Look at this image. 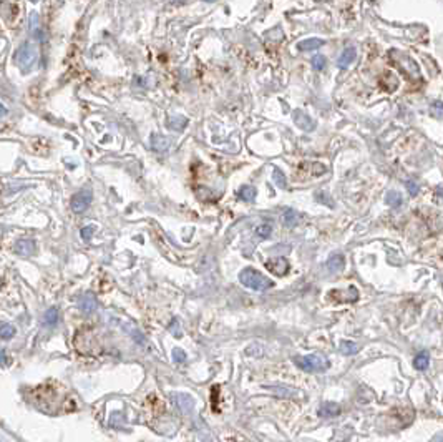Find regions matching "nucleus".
I'll use <instances>...</instances> for the list:
<instances>
[{
  "mask_svg": "<svg viewBox=\"0 0 443 442\" xmlns=\"http://www.w3.org/2000/svg\"><path fill=\"white\" fill-rule=\"evenodd\" d=\"M239 281H241L246 288L254 289V291H266L269 288H272V281L269 278H266L264 274H260L259 271L252 268H246L239 273Z\"/></svg>",
  "mask_w": 443,
  "mask_h": 442,
  "instance_id": "nucleus-1",
  "label": "nucleus"
},
{
  "mask_svg": "<svg viewBox=\"0 0 443 442\" xmlns=\"http://www.w3.org/2000/svg\"><path fill=\"white\" fill-rule=\"evenodd\" d=\"M294 362L297 367H300L306 372H322L327 369V361L319 354H309V356H297L294 357Z\"/></svg>",
  "mask_w": 443,
  "mask_h": 442,
  "instance_id": "nucleus-2",
  "label": "nucleus"
},
{
  "mask_svg": "<svg viewBox=\"0 0 443 442\" xmlns=\"http://www.w3.org/2000/svg\"><path fill=\"white\" fill-rule=\"evenodd\" d=\"M390 57H392L394 65L397 67L398 70H402L405 75H408L410 79H418L420 77L418 67H416V64L410 59L408 55L400 54V52H392V55Z\"/></svg>",
  "mask_w": 443,
  "mask_h": 442,
  "instance_id": "nucleus-3",
  "label": "nucleus"
},
{
  "mask_svg": "<svg viewBox=\"0 0 443 442\" xmlns=\"http://www.w3.org/2000/svg\"><path fill=\"white\" fill-rule=\"evenodd\" d=\"M92 200H93L92 191L90 190H83V191L76 193L74 198H72L70 206L75 213H83L85 210H88V206L92 205Z\"/></svg>",
  "mask_w": 443,
  "mask_h": 442,
  "instance_id": "nucleus-4",
  "label": "nucleus"
},
{
  "mask_svg": "<svg viewBox=\"0 0 443 442\" xmlns=\"http://www.w3.org/2000/svg\"><path fill=\"white\" fill-rule=\"evenodd\" d=\"M329 298L337 301V303H354V301L358 299V291L357 288H354V286H348V288L346 291L342 289H334L329 293Z\"/></svg>",
  "mask_w": 443,
  "mask_h": 442,
  "instance_id": "nucleus-5",
  "label": "nucleus"
},
{
  "mask_svg": "<svg viewBox=\"0 0 443 442\" xmlns=\"http://www.w3.org/2000/svg\"><path fill=\"white\" fill-rule=\"evenodd\" d=\"M14 251L17 253L18 256H24V258L32 256V254L35 253V241H32V240H20V241H17V244H15Z\"/></svg>",
  "mask_w": 443,
  "mask_h": 442,
  "instance_id": "nucleus-6",
  "label": "nucleus"
},
{
  "mask_svg": "<svg viewBox=\"0 0 443 442\" xmlns=\"http://www.w3.org/2000/svg\"><path fill=\"white\" fill-rule=\"evenodd\" d=\"M294 122L297 123V127L306 130V132H310V130L316 128V122L312 120V118L309 115H306L302 110H297L294 113Z\"/></svg>",
  "mask_w": 443,
  "mask_h": 442,
  "instance_id": "nucleus-7",
  "label": "nucleus"
},
{
  "mask_svg": "<svg viewBox=\"0 0 443 442\" xmlns=\"http://www.w3.org/2000/svg\"><path fill=\"white\" fill-rule=\"evenodd\" d=\"M356 57H357V52H356L354 47H350V49H346L342 52V55L338 57L337 67H338V69H347V67H350L352 62L356 60Z\"/></svg>",
  "mask_w": 443,
  "mask_h": 442,
  "instance_id": "nucleus-8",
  "label": "nucleus"
},
{
  "mask_svg": "<svg viewBox=\"0 0 443 442\" xmlns=\"http://www.w3.org/2000/svg\"><path fill=\"white\" fill-rule=\"evenodd\" d=\"M78 306H80V309L85 314L93 313V311L96 309V299H95V296L90 294V293L85 294V296H82L80 301H78Z\"/></svg>",
  "mask_w": 443,
  "mask_h": 442,
  "instance_id": "nucleus-9",
  "label": "nucleus"
},
{
  "mask_svg": "<svg viewBox=\"0 0 443 442\" xmlns=\"http://www.w3.org/2000/svg\"><path fill=\"white\" fill-rule=\"evenodd\" d=\"M268 268L270 269V271H274L278 276H284L289 269V263L286 258H278V259H274V261H269Z\"/></svg>",
  "mask_w": 443,
  "mask_h": 442,
  "instance_id": "nucleus-10",
  "label": "nucleus"
},
{
  "mask_svg": "<svg viewBox=\"0 0 443 442\" xmlns=\"http://www.w3.org/2000/svg\"><path fill=\"white\" fill-rule=\"evenodd\" d=\"M320 47H322L320 39H306L297 44V49H299L300 52H312V50L320 49Z\"/></svg>",
  "mask_w": 443,
  "mask_h": 442,
  "instance_id": "nucleus-11",
  "label": "nucleus"
},
{
  "mask_svg": "<svg viewBox=\"0 0 443 442\" xmlns=\"http://www.w3.org/2000/svg\"><path fill=\"white\" fill-rule=\"evenodd\" d=\"M319 412H320L322 417H336V415L340 412V405L336 404V402H326L319 409Z\"/></svg>",
  "mask_w": 443,
  "mask_h": 442,
  "instance_id": "nucleus-12",
  "label": "nucleus"
},
{
  "mask_svg": "<svg viewBox=\"0 0 443 442\" xmlns=\"http://www.w3.org/2000/svg\"><path fill=\"white\" fill-rule=\"evenodd\" d=\"M344 266H346V259H344L342 254H334V256L329 258V261H327V268H329L330 271H342Z\"/></svg>",
  "mask_w": 443,
  "mask_h": 442,
  "instance_id": "nucleus-13",
  "label": "nucleus"
},
{
  "mask_svg": "<svg viewBox=\"0 0 443 442\" xmlns=\"http://www.w3.org/2000/svg\"><path fill=\"white\" fill-rule=\"evenodd\" d=\"M174 399H176V401H180L178 405L181 407V410H183V412H191V410H192L194 401H192L190 396H186V394H176Z\"/></svg>",
  "mask_w": 443,
  "mask_h": 442,
  "instance_id": "nucleus-14",
  "label": "nucleus"
},
{
  "mask_svg": "<svg viewBox=\"0 0 443 442\" xmlns=\"http://www.w3.org/2000/svg\"><path fill=\"white\" fill-rule=\"evenodd\" d=\"M170 142L164 137H158V135H153L151 138V147H153L154 152H166L168 150Z\"/></svg>",
  "mask_w": 443,
  "mask_h": 442,
  "instance_id": "nucleus-15",
  "label": "nucleus"
},
{
  "mask_svg": "<svg viewBox=\"0 0 443 442\" xmlns=\"http://www.w3.org/2000/svg\"><path fill=\"white\" fill-rule=\"evenodd\" d=\"M302 170L309 171L310 176H319L327 171V168L322 163H302Z\"/></svg>",
  "mask_w": 443,
  "mask_h": 442,
  "instance_id": "nucleus-16",
  "label": "nucleus"
},
{
  "mask_svg": "<svg viewBox=\"0 0 443 442\" xmlns=\"http://www.w3.org/2000/svg\"><path fill=\"white\" fill-rule=\"evenodd\" d=\"M428 362H430L428 354H426V352H420V354H416L415 357L414 366L418 369V371H425V369L428 367Z\"/></svg>",
  "mask_w": 443,
  "mask_h": 442,
  "instance_id": "nucleus-17",
  "label": "nucleus"
},
{
  "mask_svg": "<svg viewBox=\"0 0 443 442\" xmlns=\"http://www.w3.org/2000/svg\"><path fill=\"white\" fill-rule=\"evenodd\" d=\"M45 324H48V326H56L58 324V321H60V314H58V309H55V308H52V309H48L45 313Z\"/></svg>",
  "mask_w": 443,
  "mask_h": 442,
  "instance_id": "nucleus-18",
  "label": "nucleus"
},
{
  "mask_svg": "<svg viewBox=\"0 0 443 442\" xmlns=\"http://www.w3.org/2000/svg\"><path fill=\"white\" fill-rule=\"evenodd\" d=\"M239 198L244 201H252L256 198V188H254V186H242V188L239 190Z\"/></svg>",
  "mask_w": 443,
  "mask_h": 442,
  "instance_id": "nucleus-19",
  "label": "nucleus"
},
{
  "mask_svg": "<svg viewBox=\"0 0 443 442\" xmlns=\"http://www.w3.org/2000/svg\"><path fill=\"white\" fill-rule=\"evenodd\" d=\"M358 351V347L356 342H350V341H342L340 342V352L346 356H350V354H356V352Z\"/></svg>",
  "mask_w": 443,
  "mask_h": 442,
  "instance_id": "nucleus-20",
  "label": "nucleus"
},
{
  "mask_svg": "<svg viewBox=\"0 0 443 442\" xmlns=\"http://www.w3.org/2000/svg\"><path fill=\"white\" fill-rule=\"evenodd\" d=\"M284 225L289 226V228H292V226L297 225V213L294 210H288L284 213Z\"/></svg>",
  "mask_w": 443,
  "mask_h": 442,
  "instance_id": "nucleus-21",
  "label": "nucleus"
},
{
  "mask_svg": "<svg viewBox=\"0 0 443 442\" xmlns=\"http://www.w3.org/2000/svg\"><path fill=\"white\" fill-rule=\"evenodd\" d=\"M387 203L390 206L397 208L402 205V196H400V193H397V191H390V193L387 195Z\"/></svg>",
  "mask_w": 443,
  "mask_h": 442,
  "instance_id": "nucleus-22",
  "label": "nucleus"
},
{
  "mask_svg": "<svg viewBox=\"0 0 443 442\" xmlns=\"http://www.w3.org/2000/svg\"><path fill=\"white\" fill-rule=\"evenodd\" d=\"M15 334V327L10 326V324H2L0 326V337H4V339H10V337H14Z\"/></svg>",
  "mask_w": 443,
  "mask_h": 442,
  "instance_id": "nucleus-23",
  "label": "nucleus"
},
{
  "mask_svg": "<svg viewBox=\"0 0 443 442\" xmlns=\"http://www.w3.org/2000/svg\"><path fill=\"white\" fill-rule=\"evenodd\" d=\"M256 233L259 238H269L270 233H272V228H270V225H259L256 228Z\"/></svg>",
  "mask_w": 443,
  "mask_h": 442,
  "instance_id": "nucleus-24",
  "label": "nucleus"
},
{
  "mask_svg": "<svg viewBox=\"0 0 443 442\" xmlns=\"http://www.w3.org/2000/svg\"><path fill=\"white\" fill-rule=\"evenodd\" d=\"M274 181H276V185H278L279 188H286V176L279 168L274 170Z\"/></svg>",
  "mask_w": 443,
  "mask_h": 442,
  "instance_id": "nucleus-25",
  "label": "nucleus"
},
{
  "mask_svg": "<svg viewBox=\"0 0 443 442\" xmlns=\"http://www.w3.org/2000/svg\"><path fill=\"white\" fill-rule=\"evenodd\" d=\"M312 67H314L316 70H322L326 67V59L322 55H316L312 57Z\"/></svg>",
  "mask_w": 443,
  "mask_h": 442,
  "instance_id": "nucleus-26",
  "label": "nucleus"
},
{
  "mask_svg": "<svg viewBox=\"0 0 443 442\" xmlns=\"http://www.w3.org/2000/svg\"><path fill=\"white\" fill-rule=\"evenodd\" d=\"M432 115L436 117V118H443V103L442 102H435L434 105H432Z\"/></svg>",
  "mask_w": 443,
  "mask_h": 442,
  "instance_id": "nucleus-27",
  "label": "nucleus"
},
{
  "mask_svg": "<svg viewBox=\"0 0 443 442\" xmlns=\"http://www.w3.org/2000/svg\"><path fill=\"white\" fill-rule=\"evenodd\" d=\"M405 186H406V190H408V193L412 196H415L416 193H418V185H416L414 180H406L405 181Z\"/></svg>",
  "mask_w": 443,
  "mask_h": 442,
  "instance_id": "nucleus-28",
  "label": "nucleus"
},
{
  "mask_svg": "<svg viewBox=\"0 0 443 442\" xmlns=\"http://www.w3.org/2000/svg\"><path fill=\"white\" fill-rule=\"evenodd\" d=\"M173 359H174V362L181 364L186 361V354L181 349H173Z\"/></svg>",
  "mask_w": 443,
  "mask_h": 442,
  "instance_id": "nucleus-29",
  "label": "nucleus"
},
{
  "mask_svg": "<svg viewBox=\"0 0 443 442\" xmlns=\"http://www.w3.org/2000/svg\"><path fill=\"white\" fill-rule=\"evenodd\" d=\"M93 231H95V230H93V226H85V228H83V230H82V238H83V240H85V241H88V240H90V238L93 236Z\"/></svg>",
  "mask_w": 443,
  "mask_h": 442,
  "instance_id": "nucleus-30",
  "label": "nucleus"
},
{
  "mask_svg": "<svg viewBox=\"0 0 443 442\" xmlns=\"http://www.w3.org/2000/svg\"><path fill=\"white\" fill-rule=\"evenodd\" d=\"M170 331L173 332V334H174L176 337H180V336H181V331H180V327H178V321H173V322H171Z\"/></svg>",
  "mask_w": 443,
  "mask_h": 442,
  "instance_id": "nucleus-31",
  "label": "nucleus"
},
{
  "mask_svg": "<svg viewBox=\"0 0 443 442\" xmlns=\"http://www.w3.org/2000/svg\"><path fill=\"white\" fill-rule=\"evenodd\" d=\"M7 362V356H5V351L0 349V364H5Z\"/></svg>",
  "mask_w": 443,
  "mask_h": 442,
  "instance_id": "nucleus-32",
  "label": "nucleus"
},
{
  "mask_svg": "<svg viewBox=\"0 0 443 442\" xmlns=\"http://www.w3.org/2000/svg\"><path fill=\"white\" fill-rule=\"evenodd\" d=\"M4 115H7V110H5L2 105H0V117H4Z\"/></svg>",
  "mask_w": 443,
  "mask_h": 442,
  "instance_id": "nucleus-33",
  "label": "nucleus"
}]
</instances>
